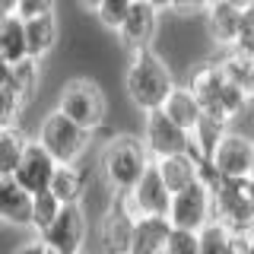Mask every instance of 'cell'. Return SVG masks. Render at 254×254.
Instances as JSON below:
<instances>
[{
	"label": "cell",
	"instance_id": "11",
	"mask_svg": "<svg viewBox=\"0 0 254 254\" xmlns=\"http://www.w3.org/2000/svg\"><path fill=\"white\" fill-rule=\"evenodd\" d=\"M159 6L149 3V0H133L127 19L121 22V29L115 32L118 42L124 45V51H140V48H149L159 32Z\"/></svg>",
	"mask_w": 254,
	"mask_h": 254
},
{
	"label": "cell",
	"instance_id": "40",
	"mask_svg": "<svg viewBox=\"0 0 254 254\" xmlns=\"http://www.w3.org/2000/svg\"><path fill=\"white\" fill-rule=\"evenodd\" d=\"M226 3H235V6H251L254 0H226Z\"/></svg>",
	"mask_w": 254,
	"mask_h": 254
},
{
	"label": "cell",
	"instance_id": "17",
	"mask_svg": "<svg viewBox=\"0 0 254 254\" xmlns=\"http://www.w3.org/2000/svg\"><path fill=\"white\" fill-rule=\"evenodd\" d=\"M172 232V219L169 216H156V213H143L133 222V254H159L165 251Z\"/></svg>",
	"mask_w": 254,
	"mask_h": 254
},
{
	"label": "cell",
	"instance_id": "35",
	"mask_svg": "<svg viewBox=\"0 0 254 254\" xmlns=\"http://www.w3.org/2000/svg\"><path fill=\"white\" fill-rule=\"evenodd\" d=\"M6 13H16V0H0V16Z\"/></svg>",
	"mask_w": 254,
	"mask_h": 254
},
{
	"label": "cell",
	"instance_id": "29",
	"mask_svg": "<svg viewBox=\"0 0 254 254\" xmlns=\"http://www.w3.org/2000/svg\"><path fill=\"white\" fill-rule=\"evenodd\" d=\"M130 3H133V0H102L92 13H95V19H99L102 29L118 32V29H121V22L127 19V13H130Z\"/></svg>",
	"mask_w": 254,
	"mask_h": 254
},
{
	"label": "cell",
	"instance_id": "14",
	"mask_svg": "<svg viewBox=\"0 0 254 254\" xmlns=\"http://www.w3.org/2000/svg\"><path fill=\"white\" fill-rule=\"evenodd\" d=\"M0 222L32 232V190L16 175H0Z\"/></svg>",
	"mask_w": 254,
	"mask_h": 254
},
{
	"label": "cell",
	"instance_id": "10",
	"mask_svg": "<svg viewBox=\"0 0 254 254\" xmlns=\"http://www.w3.org/2000/svg\"><path fill=\"white\" fill-rule=\"evenodd\" d=\"M210 165L219 172V178H248L254 172V140L238 130H229L216 153L210 156Z\"/></svg>",
	"mask_w": 254,
	"mask_h": 254
},
{
	"label": "cell",
	"instance_id": "32",
	"mask_svg": "<svg viewBox=\"0 0 254 254\" xmlns=\"http://www.w3.org/2000/svg\"><path fill=\"white\" fill-rule=\"evenodd\" d=\"M54 6H58V0H16V16L32 19V16L54 13Z\"/></svg>",
	"mask_w": 254,
	"mask_h": 254
},
{
	"label": "cell",
	"instance_id": "16",
	"mask_svg": "<svg viewBox=\"0 0 254 254\" xmlns=\"http://www.w3.org/2000/svg\"><path fill=\"white\" fill-rule=\"evenodd\" d=\"M156 169H159V175L165 178V185H169L172 194H175V190L194 185V181L203 175V159L197 156L194 149H185V153H172V156L156 159Z\"/></svg>",
	"mask_w": 254,
	"mask_h": 254
},
{
	"label": "cell",
	"instance_id": "24",
	"mask_svg": "<svg viewBox=\"0 0 254 254\" xmlns=\"http://www.w3.org/2000/svg\"><path fill=\"white\" fill-rule=\"evenodd\" d=\"M6 86H10L26 105H32V99L38 95V86H42V64H38V58L26 54V58L13 61V73H10V83Z\"/></svg>",
	"mask_w": 254,
	"mask_h": 254
},
{
	"label": "cell",
	"instance_id": "31",
	"mask_svg": "<svg viewBox=\"0 0 254 254\" xmlns=\"http://www.w3.org/2000/svg\"><path fill=\"white\" fill-rule=\"evenodd\" d=\"M26 108L29 105L10 89V86H0V127L19 124V118H22V111H26Z\"/></svg>",
	"mask_w": 254,
	"mask_h": 254
},
{
	"label": "cell",
	"instance_id": "26",
	"mask_svg": "<svg viewBox=\"0 0 254 254\" xmlns=\"http://www.w3.org/2000/svg\"><path fill=\"white\" fill-rule=\"evenodd\" d=\"M29 140L32 137H26V130H22L19 124L0 127V172H3V175H13L16 172V165H19L22 153H26Z\"/></svg>",
	"mask_w": 254,
	"mask_h": 254
},
{
	"label": "cell",
	"instance_id": "19",
	"mask_svg": "<svg viewBox=\"0 0 254 254\" xmlns=\"http://www.w3.org/2000/svg\"><path fill=\"white\" fill-rule=\"evenodd\" d=\"M226 83H229V76H226V70H222V64H219V61L197 64V67L190 70V76H188L190 92L200 99V105H203V108H210L213 102H216V95L222 92V86H226Z\"/></svg>",
	"mask_w": 254,
	"mask_h": 254
},
{
	"label": "cell",
	"instance_id": "22",
	"mask_svg": "<svg viewBox=\"0 0 254 254\" xmlns=\"http://www.w3.org/2000/svg\"><path fill=\"white\" fill-rule=\"evenodd\" d=\"M222 70H226V76L232 79V83H238L242 89H248L254 95V51H248L242 42L238 45H229L226 51H222Z\"/></svg>",
	"mask_w": 254,
	"mask_h": 254
},
{
	"label": "cell",
	"instance_id": "34",
	"mask_svg": "<svg viewBox=\"0 0 254 254\" xmlns=\"http://www.w3.org/2000/svg\"><path fill=\"white\" fill-rule=\"evenodd\" d=\"M10 73H13V61L6 54H0V86L10 83Z\"/></svg>",
	"mask_w": 254,
	"mask_h": 254
},
{
	"label": "cell",
	"instance_id": "41",
	"mask_svg": "<svg viewBox=\"0 0 254 254\" xmlns=\"http://www.w3.org/2000/svg\"><path fill=\"white\" fill-rule=\"evenodd\" d=\"M0 175H3V172H0Z\"/></svg>",
	"mask_w": 254,
	"mask_h": 254
},
{
	"label": "cell",
	"instance_id": "3",
	"mask_svg": "<svg viewBox=\"0 0 254 254\" xmlns=\"http://www.w3.org/2000/svg\"><path fill=\"white\" fill-rule=\"evenodd\" d=\"M35 140L51 153L58 162H83V156L89 153L92 146V130L83 124H76L70 115L54 105L48 115L38 121Z\"/></svg>",
	"mask_w": 254,
	"mask_h": 254
},
{
	"label": "cell",
	"instance_id": "1",
	"mask_svg": "<svg viewBox=\"0 0 254 254\" xmlns=\"http://www.w3.org/2000/svg\"><path fill=\"white\" fill-rule=\"evenodd\" d=\"M172 89H175V76L169 64L159 58L153 48L130 51V61L124 67V92L143 115L153 108H162V102L169 99Z\"/></svg>",
	"mask_w": 254,
	"mask_h": 254
},
{
	"label": "cell",
	"instance_id": "4",
	"mask_svg": "<svg viewBox=\"0 0 254 254\" xmlns=\"http://www.w3.org/2000/svg\"><path fill=\"white\" fill-rule=\"evenodd\" d=\"M58 108L64 115H70L76 124L95 130L102 121H105V111H108V102H105V92H102L99 83L86 76H73L64 83V89L58 92Z\"/></svg>",
	"mask_w": 254,
	"mask_h": 254
},
{
	"label": "cell",
	"instance_id": "2",
	"mask_svg": "<svg viewBox=\"0 0 254 254\" xmlns=\"http://www.w3.org/2000/svg\"><path fill=\"white\" fill-rule=\"evenodd\" d=\"M153 162L156 159L149 153L146 140L133 137V133H118V137H111L105 143V149H102V156H99L102 178H105V185L111 190H130Z\"/></svg>",
	"mask_w": 254,
	"mask_h": 254
},
{
	"label": "cell",
	"instance_id": "9",
	"mask_svg": "<svg viewBox=\"0 0 254 254\" xmlns=\"http://www.w3.org/2000/svg\"><path fill=\"white\" fill-rule=\"evenodd\" d=\"M143 140H146L153 159H162V156H172V153H185V149L194 146L190 130H185L178 121H172V118L165 115V108L146 111V121H143Z\"/></svg>",
	"mask_w": 254,
	"mask_h": 254
},
{
	"label": "cell",
	"instance_id": "36",
	"mask_svg": "<svg viewBox=\"0 0 254 254\" xmlns=\"http://www.w3.org/2000/svg\"><path fill=\"white\" fill-rule=\"evenodd\" d=\"M242 45H245V48H248V51H254V29H251V32H248V35H245V38H242Z\"/></svg>",
	"mask_w": 254,
	"mask_h": 254
},
{
	"label": "cell",
	"instance_id": "8",
	"mask_svg": "<svg viewBox=\"0 0 254 254\" xmlns=\"http://www.w3.org/2000/svg\"><path fill=\"white\" fill-rule=\"evenodd\" d=\"M169 219H172V226L203 229L213 219V188L203 178H197L194 185L175 190L172 206H169Z\"/></svg>",
	"mask_w": 254,
	"mask_h": 254
},
{
	"label": "cell",
	"instance_id": "7",
	"mask_svg": "<svg viewBox=\"0 0 254 254\" xmlns=\"http://www.w3.org/2000/svg\"><path fill=\"white\" fill-rule=\"evenodd\" d=\"M130 190H115V203L105 210L99 222V245L105 251H130L133 248V222H137Z\"/></svg>",
	"mask_w": 254,
	"mask_h": 254
},
{
	"label": "cell",
	"instance_id": "21",
	"mask_svg": "<svg viewBox=\"0 0 254 254\" xmlns=\"http://www.w3.org/2000/svg\"><path fill=\"white\" fill-rule=\"evenodd\" d=\"M162 108H165V115L172 118V121H178L185 130H194L197 121H200V115H203V105H200V99H197L194 92H190V86H178L175 83V89L169 92V99L162 102Z\"/></svg>",
	"mask_w": 254,
	"mask_h": 254
},
{
	"label": "cell",
	"instance_id": "27",
	"mask_svg": "<svg viewBox=\"0 0 254 254\" xmlns=\"http://www.w3.org/2000/svg\"><path fill=\"white\" fill-rule=\"evenodd\" d=\"M61 197L54 194L51 188L38 190V194H32V232H42V229L51 222L54 216L61 213Z\"/></svg>",
	"mask_w": 254,
	"mask_h": 254
},
{
	"label": "cell",
	"instance_id": "15",
	"mask_svg": "<svg viewBox=\"0 0 254 254\" xmlns=\"http://www.w3.org/2000/svg\"><path fill=\"white\" fill-rule=\"evenodd\" d=\"M130 197H133V206L137 213H156V216H169V206H172V188L165 185V178L159 175L156 162L143 172V178L130 188Z\"/></svg>",
	"mask_w": 254,
	"mask_h": 254
},
{
	"label": "cell",
	"instance_id": "30",
	"mask_svg": "<svg viewBox=\"0 0 254 254\" xmlns=\"http://www.w3.org/2000/svg\"><path fill=\"white\" fill-rule=\"evenodd\" d=\"M165 254H200V229L172 226L169 242H165Z\"/></svg>",
	"mask_w": 254,
	"mask_h": 254
},
{
	"label": "cell",
	"instance_id": "23",
	"mask_svg": "<svg viewBox=\"0 0 254 254\" xmlns=\"http://www.w3.org/2000/svg\"><path fill=\"white\" fill-rule=\"evenodd\" d=\"M86 185H89V178L83 175L79 162H58L54 178H51V190L61 197V203H76V200H83Z\"/></svg>",
	"mask_w": 254,
	"mask_h": 254
},
{
	"label": "cell",
	"instance_id": "12",
	"mask_svg": "<svg viewBox=\"0 0 254 254\" xmlns=\"http://www.w3.org/2000/svg\"><path fill=\"white\" fill-rule=\"evenodd\" d=\"M54 169H58V159L48 153V149H45V146H42V143H38L35 137H32L13 175H16V181H19V185H26V188L32 190V194H38V190L51 188Z\"/></svg>",
	"mask_w": 254,
	"mask_h": 254
},
{
	"label": "cell",
	"instance_id": "38",
	"mask_svg": "<svg viewBox=\"0 0 254 254\" xmlns=\"http://www.w3.org/2000/svg\"><path fill=\"white\" fill-rule=\"evenodd\" d=\"M248 197H251V206H254V175H248Z\"/></svg>",
	"mask_w": 254,
	"mask_h": 254
},
{
	"label": "cell",
	"instance_id": "13",
	"mask_svg": "<svg viewBox=\"0 0 254 254\" xmlns=\"http://www.w3.org/2000/svg\"><path fill=\"white\" fill-rule=\"evenodd\" d=\"M206 32L219 48L238 45L245 38V6L226 3V0H213L206 6Z\"/></svg>",
	"mask_w": 254,
	"mask_h": 254
},
{
	"label": "cell",
	"instance_id": "5",
	"mask_svg": "<svg viewBox=\"0 0 254 254\" xmlns=\"http://www.w3.org/2000/svg\"><path fill=\"white\" fill-rule=\"evenodd\" d=\"M213 216L226 222L229 232H254L248 178H219L213 185Z\"/></svg>",
	"mask_w": 254,
	"mask_h": 254
},
{
	"label": "cell",
	"instance_id": "20",
	"mask_svg": "<svg viewBox=\"0 0 254 254\" xmlns=\"http://www.w3.org/2000/svg\"><path fill=\"white\" fill-rule=\"evenodd\" d=\"M229 130H232V121H229V118L213 115V111H203L200 121H197V127L190 130V140H194V146H190V149H194L200 159H210Z\"/></svg>",
	"mask_w": 254,
	"mask_h": 254
},
{
	"label": "cell",
	"instance_id": "18",
	"mask_svg": "<svg viewBox=\"0 0 254 254\" xmlns=\"http://www.w3.org/2000/svg\"><path fill=\"white\" fill-rule=\"evenodd\" d=\"M61 42V26H58V16L45 13V16H32L26 19V45L32 58H48V54L58 48Z\"/></svg>",
	"mask_w": 254,
	"mask_h": 254
},
{
	"label": "cell",
	"instance_id": "6",
	"mask_svg": "<svg viewBox=\"0 0 254 254\" xmlns=\"http://www.w3.org/2000/svg\"><path fill=\"white\" fill-rule=\"evenodd\" d=\"M38 235L45 238L48 251H54V254H76V251H83L86 238H89V216H86L83 200L64 203L61 213L48 222Z\"/></svg>",
	"mask_w": 254,
	"mask_h": 254
},
{
	"label": "cell",
	"instance_id": "37",
	"mask_svg": "<svg viewBox=\"0 0 254 254\" xmlns=\"http://www.w3.org/2000/svg\"><path fill=\"white\" fill-rule=\"evenodd\" d=\"M149 3H156L159 10H172V0H149Z\"/></svg>",
	"mask_w": 254,
	"mask_h": 254
},
{
	"label": "cell",
	"instance_id": "33",
	"mask_svg": "<svg viewBox=\"0 0 254 254\" xmlns=\"http://www.w3.org/2000/svg\"><path fill=\"white\" fill-rule=\"evenodd\" d=\"M213 0H172V10L175 13H206Z\"/></svg>",
	"mask_w": 254,
	"mask_h": 254
},
{
	"label": "cell",
	"instance_id": "42",
	"mask_svg": "<svg viewBox=\"0 0 254 254\" xmlns=\"http://www.w3.org/2000/svg\"><path fill=\"white\" fill-rule=\"evenodd\" d=\"M251 175H254V172H251Z\"/></svg>",
	"mask_w": 254,
	"mask_h": 254
},
{
	"label": "cell",
	"instance_id": "28",
	"mask_svg": "<svg viewBox=\"0 0 254 254\" xmlns=\"http://www.w3.org/2000/svg\"><path fill=\"white\" fill-rule=\"evenodd\" d=\"M200 251H203V254L232 251V232H229L226 222H219L216 216H213V219L200 229Z\"/></svg>",
	"mask_w": 254,
	"mask_h": 254
},
{
	"label": "cell",
	"instance_id": "39",
	"mask_svg": "<svg viewBox=\"0 0 254 254\" xmlns=\"http://www.w3.org/2000/svg\"><path fill=\"white\" fill-rule=\"evenodd\" d=\"M79 3H83V6H86V10H95V6H99V3H102V0H79Z\"/></svg>",
	"mask_w": 254,
	"mask_h": 254
},
{
	"label": "cell",
	"instance_id": "25",
	"mask_svg": "<svg viewBox=\"0 0 254 254\" xmlns=\"http://www.w3.org/2000/svg\"><path fill=\"white\" fill-rule=\"evenodd\" d=\"M0 54H6L10 61H19L29 54L26 45V19L16 13L0 16Z\"/></svg>",
	"mask_w": 254,
	"mask_h": 254
}]
</instances>
